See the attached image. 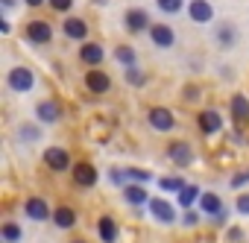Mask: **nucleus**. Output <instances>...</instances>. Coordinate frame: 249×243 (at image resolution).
Returning a JSON list of instances; mask_svg holds the SVG:
<instances>
[{"mask_svg": "<svg viewBox=\"0 0 249 243\" xmlns=\"http://www.w3.org/2000/svg\"><path fill=\"white\" fill-rule=\"evenodd\" d=\"M21 234H24V231H21V228H18L15 223H6V226H3V237H6L9 243H15V240H21Z\"/></svg>", "mask_w": 249, "mask_h": 243, "instance_id": "28", "label": "nucleus"}, {"mask_svg": "<svg viewBox=\"0 0 249 243\" xmlns=\"http://www.w3.org/2000/svg\"><path fill=\"white\" fill-rule=\"evenodd\" d=\"M126 79H129L132 85H144V73H141V70H135V65H132V68H126Z\"/></svg>", "mask_w": 249, "mask_h": 243, "instance_id": "29", "label": "nucleus"}, {"mask_svg": "<svg viewBox=\"0 0 249 243\" xmlns=\"http://www.w3.org/2000/svg\"><path fill=\"white\" fill-rule=\"evenodd\" d=\"M231 114H234L237 120H246V117H249V100H246L243 94H234V100H231Z\"/></svg>", "mask_w": 249, "mask_h": 243, "instance_id": "21", "label": "nucleus"}, {"mask_svg": "<svg viewBox=\"0 0 249 243\" xmlns=\"http://www.w3.org/2000/svg\"><path fill=\"white\" fill-rule=\"evenodd\" d=\"M27 38H30V41H36V44H44V41H50V38H53V30H50V24H47V21H33V24L27 27Z\"/></svg>", "mask_w": 249, "mask_h": 243, "instance_id": "4", "label": "nucleus"}, {"mask_svg": "<svg viewBox=\"0 0 249 243\" xmlns=\"http://www.w3.org/2000/svg\"><path fill=\"white\" fill-rule=\"evenodd\" d=\"M73 182L76 185H82V188H91L94 182H97V170H94V164H73Z\"/></svg>", "mask_w": 249, "mask_h": 243, "instance_id": "6", "label": "nucleus"}, {"mask_svg": "<svg viewBox=\"0 0 249 243\" xmlns=\"http://www.w3.org/2000/svg\"><path fill=\"white\" fill-rule=\"evenodd\" d=\"M196 199H199V191H196L194 185H185V188L179 191V205H182V208H191Z\"/></svg>", "mask_w": 249, "mask_h": 243, "instance_id": "23", "label": "nucleus"}, {"mask_svg": "<svg viewBox=\"0 0 249 243\" xmlns=\"http://www.w3.org/2000/svg\"><path fill=\"white\" fill-rule=\"evenodd\" d=\"M150 123H153V129H159V132H170L173 129V114L167 111V108H150Z\"/></svg>", "mask_w": 249, "mask_h": 243, "instance_id": "3", "label": "nucleus"}, {"mask_svg": "<svg viewBox=\"0 0 249 243\" xmlns=\"http://www.w3.org/2000/svg\"><path fill=\"white\" fill-rule=\"evenodd\" d=\"M44 0H27V6H41Z\"/></svg>", "mask_w": 249, "mask_h": 243, "instance_id": "36", "label": "nucleus"}, {"mask_svg": "<svg viewBox=\"0 0 249 243\" xmlns=\"http://www.w3.org/2000/svg\"><path fill=\"white\" fill-rule=\"evenodd\" d=\"M108 176H111V182H114V185H123V182H126V170H123V167H111V173H108Z\"/></svg>", "mask_w": 249, "mask_h": 243, "instance_id": "30", "label": "nucleus"}, {"mask_svg": "<svg viewBox=\"0 0 249 243\" xmlns=\"http://www.w3.org/2000/svg\"><path fill=\"white\" fill-rule=\"evenodd\" d=\"M123 199H126L129 205H144V202H150V196H147V191H144V185H129L126 191H123Z\"/></svg>", "mask_w": 249, "mask_h": 243, "instance_id": "13", "label": "nucleus"}, {"mask_svg": "<svg viewBox=\"0 0 249 243\" xmlns=\"http://www.w3.org/2000/svg\"><path fill=\"white\" fill-rule=\"evenodd\" d=\"M71 3H73V0H50V6H53L56 12H68V9H71Z\"/></svg>", "mask_w": 249, "mask_h": 243, "instance_id": "31", "label": "nucleus"}, {"mask_svg": "<svg viewBox=\"0 0 249 243\" xmlns=\"http://www.w3.org/2000/svg\"><path fill=\"white\" fill-rule=\"evenodd\" d=\"M237 211H240V214H249V196H240V199H237Z\"/></svg>", "mask_w": 249, "mask_h": 243, "instance_id": "34", "label": "nucleus"}, {"mask_svg": "<svg viewBox=\"0 0 249 243\" xmlns=\"http://www.w3.org/2000/svg\"><path fill=\"white\" fill-rule=\"evenodd\" d=\"M156 3H159V9L167 12V15H176V12L182 9V0H156Z\"/></svg>", "mask_w": 249, "mask_h": 243, "instance_id": "25", "label": "nucleus"}, {"mask_svg": "<svg viewBox=\"0 0 249 243\" xmlns=\"http://www.w3.org/2000/svg\"><path fill=\"white\" fill-rule=\"evenodd\" d=\"M44 158H47V164H50L53 170H68V167H71V156H68L62 147H50V150L44 153Z\"/></svg>", "mask_w": 249, "mask_h": 243, "instance_id": "8", "label": "nucleus"}, {"mask_svg": "<svg viewBox=\"0 0 249 243\" xmlns=\"http://www.w3.org/2000/svg\"><path fill=\"white\" fill-rule=\"evenodd\" d=\"M150 208H153L156 220H161V223H173V220H176L173 205H170V202H164V199H150Z\"/></svg>", "mask_w": 249, "mask_h": 243, "instance_id": "10", "label": "nucleus"}, {"mask_svg": "<svg viewBox=\"0 0 249 243\" xmlns=\"http://www.w3.org/2000/svg\"><path fill=\"white\" fill-rule=\"evenodd\" d=\"M185 226H196V214L185 208Z\"/></svg>", "mask_w": 249, "mask_h": 243, "instance_id": "35", "label": "nucleus"}, {"mask_svg": "<svg viewBox=\"0 0 249 243\" xmlns=\"http://www.w3.org/2000/svg\"><path fill=\"white\" fill-rule=\"evenodd\" d=\"M199 208H202L205 214H220V211H223L217 193H202V196H199Z\"/></svg>", "mask_w": 249, "mask_h": 243, "instance_id": "17", "label": "nucleus"}, {"mask_svg": "<svg viewBox=\"0 0 249 243\" xmlns=\"http://www.w3.org/2000/svg\"><path fill=\"white\" fill-rule=\"evenodd\" d=\"M199 126H202V132H220V126H223V120H220V114L214 111V108H205L202 114H199Z\"/></svg>", "mask_w": 249, "mask_h": 243, "instance_id": "11", "label": "nucleus"}, {"mask_svg": "<svg viewBox=\"0 0 249 243\" xmlns=\"http://www.w3.org/2000/svg\"><path fill=\"white\" fill-rule=\"evenodd\" d=\"M159 188H161V191H176V193H179L185 185H182L179 179H173V176H164V179H159Z\"/></svg>", "mask_w": 249, "mask_h": 243, "instance_id": "26", "label": "nucleus"}, {"mask_svg": "<svg viewBox=\"0 0 249 243\" xmlns=\"http://www.w3.org/2000/svg\"><path fill=\"white\" fill-rule=\"evenodd\" d=\"M76 243H82V240H76Z\"/></svg>", "mask_w": 249, "mask_h": 243, "instance_id": "37", "label": "nucleus"}, {"mask_svg": "<svg viewBox=\"0 0 249 243\" xmlns=\"http://www.w3.org/2000/svg\"><path fill=\"white\" fill-rule=\"evenodd\" d=\"M6 82L12 85V91H30V88L36 85V76H33L30 68H12Z\"/></svg>", "mask_w": 249, "mask_h": 243, "instance_id": "1", "label": "nucleus"}, {"mask_svg": "<svg viewBox=\"0 0 249 243\" xmlns=\"http://www.w3.org/2000/svg\"><path fill=\"white\" fill-rule=\"evenodd\" d=\"M85 85H88V91H94V94H106L108 85H111V79H108L103 70H91V73L85 76Z\"/></svg>", "mask_w": 249, "mask_h": 243, "instance_id": "9", "label": "nucleus"}, {"mask_svg": "<svg viewBox=\"0 0 249 243\" xmlns=\"http://www.w3.org/2000/svg\"><path fill=\"white\" fill-rule=\"evenodd\" d=\"M85 33H88V30H85V24H82L79 18H68V21H65V35H68V38H85Z\"/></svg>", "mask_w": 249, "mask_h": 243, "instance_id": "19", "label": "nucleus"}, {"mask_svg": "<svg viewBox=\"0 0 249 243\" xmlns=\"http://www.w3.org/2000/svg\"><path fill=\"white\" fill-rule=\"evenodd\" d=\"M150 38H153V44H156V47H173V41H176L173 30H170V27H164V24L150 27Z\"/></svg>", "mask_w": 249, "mask_h": 243, "instance_id": "5", "label": "nucleus"}, {"mask_svg": "<svg viewBox=\"0 0 249 243\" xmlns=\"http://www.w3.org/2000/svg\"><path fill=\"white\" fill-rule=\"evenodd\" d=\"M21 138L36 141V138H38V129H36V126H21Z\"/></svg>", "mask_w": 249, "mask_h": 243, "instance_id": "32", "label": "nucleus"}, {"mask_svg": "<svg viewBox=\"0 0 249 243\" xmlns=\"http://www.w3.org/2000/svg\"><path fill=\"white\" fill-rule=\"evenodd\" d=\"M249 182V170H243V173H234V179H231V188H240V185H246Z\"/></svg>", "mask_w": 249, "mask_h": 243, "instance_id": "33", "label": "nucleus"}, {"mask_svg": "<svg viewBox=\"0 0 249 243\" xmlns=\"http://www.w3.org/2000/svg\"><path fill=\"white\" fill-rule=\"evenodd\" d=\"M97 228H100L103 243H114V240H117V226H114V220H111V217H103V220L97 223Z\"/></svg>", "mask_w": 249, "mask_h": 243, "instance_id": "16", "label": "nucleus"}, {"mask_svg": "<svg viewBox=\"0 0 249 243\" xmlns=\"http://www.w3.org/2000/svg\"><path fill=\"white\" fill-rule=\"evenodd\" d=\"M114 59H117L120 65H126V68H132V65H135V50H132L129 44H120V47L114 50Z\"/></svg>", "mask_w": 249, "mask_h": 243, "instance_id": "22", "label": "nucleus"}, {"mask_svg": "<svg viewBox=\"0 0 249 243\" xmlns=\"http://www.w3.org/2000/svg\"><path fill=\"white\" fill-rule=\"evenodd\" d=\"M126 27H129L132 33H141V30H147V27H150V18H147V12H144V9H129V12H126Z\"/></svg>", "mask_w": 249, "mask_h": 243, "instance_id": "12", "label": "nucleus"}, {"mask_svg": "<svg viewBox=\"0 0 249 243\" xmlns=\"http://www.w3.org/2000/svg\"><path fill=\"white\" fill-rule=\"evenodd\" d=\"M79 59L85 62V65H100L103 62V47L100 44H82V50H79Z\"/></svg>", "mask_w": 249, "mask_h": 243, "instance_id": "14", "label": "nucleus"}, {"mask_svg": "<svg viewBox=\"0 0 249 243\" xmlns=\"http://www.w3.org/2000/svg\"><path fill=\"white\" fill-rule=\"evenodd\" d=\"M217 38H220V44H226V47H229V44H234V38H237V30H231V27L226 24V27H220Z\"/></svg>", "mask_w": 249, "mask_h": 243, "instance_id": "24", "label": "nucleus"}, {"mask_svg": "<svg viewBox=\"0 0 249 243\" xmlns=\"http://www.w3.org/2000/svg\"><path fill=\"white\" fill-rule=\"evenodd\" d=\"M38 120H44V123H56L59 120V108H56V103H38Z\"/></svg>", "mask_w": 249, "mask_h": 243, "instance_id": "18", "label": "nucleus"}, {"mask_svg": "<svg viewBox=\"0 0 249 243\" xmlns=\"http://www.w3.org/2000/svg\"><path fill=\"white\" fill-rule=\"evenodd\" d=\"M27 217H33V220H47V217H50L47 202H44V199H38V196H33V199L27 202Z\"/></svg>", "mask_w": 249, "mask_h": 243, "instance_id": "15", "label": "nucleus"}, {"mask_svg": "<svg viewBox=\"0 0 249 243\" xmlns=\"http://www.w3.org/2000/svg\"><path fill=\"white\" fill-rule=\"evenodd\" d=\"M188 15H191L196 24H205V21H211V18H214V9H211L208 0H194V3L188 6Z\"/></svg>", "mask_w": 249, "mask_h": 243, "instance_id": "7", "label": "nucleus"}, {"mask_svg": "<svg viewBox=\"0 0 249 243\" xmlns=\"http://www.w3.org/2000/svg\"><path fill=\"white\" fill-rule=\"evenodd\" d=\"M167 158H170L173 164H179V167H188V164L194 161V153H191V147H188L185 141H173V144L167 147Z\"/></svg>", "mask_w": 249, "mask_h": 243, "instance_id": "2", "label": "nucleus"}, {"mask_svg": "<svg viewBox=\"0 0 249 243\" xmlns=\"http://www.w3.org/2000/svg\"><path fill=\"white\" fill-rule=\"evenodd\" d=\"M53 223H56L59 228H71V226L76 223V214H73L71 208H56V214H53Z\"/></svg>", "mask_w": 249, "mask_h": 243, "instance_id": "20", "label": "nucleus"}, {"mask_svg": "<svg viewBox=\"0 0 249 243\" xmlns=\"http://www.w3.org/2000/svg\"><path fill=\"white\" fill-rule=\"evenodd\" d=\"M126 176L132 179V182H138V185H144V182H150L153 176H150V170H135V167H129L126 170Z\"/></svg>", "mask_w": 249, "mask_h": 243, "instance_id": "27", "label": "nucleus"}]
</instances>
